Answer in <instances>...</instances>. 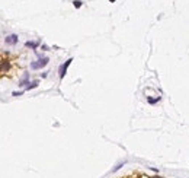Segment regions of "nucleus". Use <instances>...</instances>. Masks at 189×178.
<instances>
[{"mask_svg":"<svg viewBox=\"0 0 189 178\" xmlns=\"http://www.w3.org/2000/svg\"><path fill=\"white\" fill-rule=\"evenodd\" d=\"M47 64H48V58L44 57V58H40L38 61H35V63H31V69H41V67H44Z\"/></svg>","mask_w":189,"mask_h":178,"instance_id":"f257e3e1","label":"nucleus"},{"mask_svg":"<svg viewBox=\"0 0 189 178\" xmlns=\"http://www.w3.org/2000/svg\"><path fill=\"white\" fill-rule=\"evenodd\" d=\"M6 67H7L6 61H3V64H2V72H5V70H6Z\"/></svg>","mask_w":189,"mask_h":178,"instance_id":"6e6552de","label":"nucleus"},{"mask_svg":"<svg viewBox=\"0 0 189 178\" xmlns=\"http://www.w3.org/2000/svg\"><path fill=\"white\" fill-rule=\"evenodd\" d=\"M71 61H73V60H71V58H68V60L64 63V64H63V66L60 67V78H61V79L64 78V74H66V72H67V67L70 66V63H71Z\"/></svg>","mask_w":189,"mask_h":178,"instance_id":"f03ea898","label":"nucleus"},{"mask_svg":"<svg viewBox=\"0 0 189 178\" xmlns=\"http://www.w3.org/2000/svg\"><path fill=\"white\" fill-rule=\"evenodd\" d=\"M36 45H38V43H31V41L26 43V47H32V48H35Z\"/></svg>","mask_w":189,"mask_h":178,"instance_id":"39448f33","label":"nucleus"},{"mask_svg":"<svg viewBox=\"0 0 189 178\" xmlns=\"http://www.w3.org/2000/svg\"><path fill=\"white\" fill-rule=\"evenodd\" d=\"M73 5H74V7H80L82 6V2H80V0H74Z\"/></svg>","mask_w":189,"mask_h":178,"instance_id":"423d86ee","label":"nucleus"},{"mask_svg":"<svg viewBox=\"0 0 189 178\" xmlns=\"http://www.w3.org/2000/svg\"><path fill=\"white\" fill-rule=\"evenodd\" d=\"M36 86H38V80H34L32 83H28L26 89H34V88H36Z\"/></svg>","mask_w":189,"mask_h":178,"instance_id":"20e7f679","label":"nucleus"},{"mask_svg":"<svg viewBox=\"0 0 189 178\" xmlns=\"http://www.w3.org/2000/svg\"><path fill=\"white\" fill-rule=\"evenodd\" d=\"M26 80H28V74H25V78H23V79H22V82H20V83H19V86H23V85H25V83H26Z\"/></svg>","mask_w":189,"mask_h":178,"instance_id":"0eeeda50","label":"nucleus"},{"mask_svg":"<svg viewBox=\"0 0 189 178\" xmlns=\"http://www.w3.org/2000/svg\"><path fill=\"white\" fill-rule=\"evenodd\" d=\"M112 2H115V0H111V3H112Z\"/></svg>","mask_w":189,"mask_h":178,"instance_id":"1a4fd4ad","label":"nucleus"},{"mask_svg":"<svg viewBox=\"0 0 189 178\" xmlns=\"http://www.w3.org/2000/svg\"><path fill=\"white\" fill-rule=\"evenodd\" d=\"M18 43V37L13 34V35H9V37H6V44H10V45H13V44H16Z\"/></svg>","mask_w":189,"mask_h":178,"instance_id":"7ed1b4c3","label":"nucleus"},{"mask_svg":"<svg viewBox=\"0 0 189 178\" xmlns=\"http://www.w3.org/2000/svg\"><path fill=\"white\" fill-rule=\"evenodd\" d=\"M154 178H160V177H154Z\"/></svg>","mask_w":189,"mask_h":178,"instance_id":"9d476101","label":"nucleus"}]
</instances>
